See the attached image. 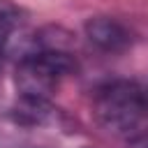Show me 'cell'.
I'll return each mask as SVG.
<instances>
[{"instance_id":"1","label":"cell","mask_w":148,"mask_h":148,"mask_svg":"<svg viewBox=\"0 0 148 148\" xmlns=\"http://www.w3.org/2000/svg\"><path fill=\"white\" fill-rule=\"evenodd\" d=\"M76 69L79 62L65 46L56 42L35 44L30 51L21 56L14 72L18 99L49 102L53 92H58L60 86L76 74Z\"/></svg>"},{"instance_id":"2","label":"cell","mask_w":148,"mask_h":148,"mask_svg":"<svg viewBox=\"0 0 148 148\" xmlns=\"http://www.w3.org/2000/svg\"><path fill=\"white\" fill-rule=\"evenodd\" d=\"M92 116L111 134L136 139L148 125L146 86L130 79H111L92 90Z\"/></svg>"},{"instance_id":"3","label":"cell","mask_w":148,"mask_h":148,"mask_svg":"<svg viewBox=\"0 0 148 148\" xmlns=\"http://www.w3.org/2000/svg\"><path fill=\"white\" fill-rule=\"evenodd\" d=\"M83 30H86V37L90 44H95L99 51H109V53L125 51L134 39L132 30L113 16H92L86 21Z\"/></svg>"},{"instance_id":"4","label":"cell","mask_w":148,"mask_h":148,"mask_svg":"<svg viewBox=\"0 0 148 148\" xmlns=\"http://www.w3.org/2000/svg\"><path fill=\"white\" fill-rule=\"evenodd\" d=\"M21 23H23V9L12 0H0V49L2 51Z\"/></svg>"},{"instance_id":"5","label":"cell","mask_w":148,"mask_h":148,"mask_svg":"<svg viewBox=\"0 0 148 148\" xmlns=\"http://www.w3.org/2000/svg\"><path fill=\"white\" fill-rule=\"evenodd\" d=\"M0 148H37L30 143H18V141H0Z\"/></svg>"},{"instance_id":"6","label":"cell","mask_w":148,"mask_h":148,"mask_svg":"<svg viewBox=\"0 0 148 148\" xmlns=\"http://www.w3.org/2000/svg\"><path fill=\"white\" fill-rule=\"evenodd\" d=\"M132 146H134V148H148V136H146V134L136 136V139L132 141Z\"/></svg>"},{"instance_id":"7","label":"cell","mask_w":148,"mask_h":148,"mask_svg":"<svg viewBox=\"0 0 148 148\" xmlns=\"http://www.w3.org/2000/svg\"><path fill=\"white\" fill-rule=\"evenodd\" d=\"M0 69H2V49H0Z\"/></svg>"},{"instance_id":"8","label":"cell","mask_w":148,"mask_h":148,"mask_svg":"<svg viewBox=\"0 0 148 148\" xmlns=\"http://www.w3.org/2000/svg\"><path fill=\"white\" fill-rule=\"evenodd\" d=\"M146 104H148V86H146Z\"/></svg>"}]
</instances>
